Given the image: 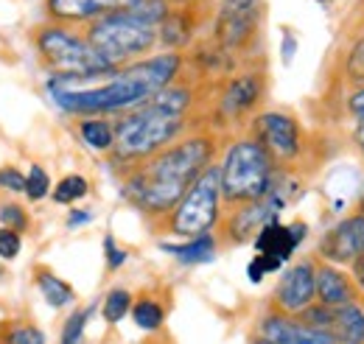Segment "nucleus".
I'll list each match as a JSON object with an SVG mask.
<instances>
[{
  "instance_id": "1",
  "label": "nucleus",
  "mask_w": 364,
  "mask_h": 344,
  "mask_svg": "<svg viewBox=\"0 0 364 344\" xmlns=\"http://www.w3.org/2000/svg\"><path fill=\"white\" fill-rule=\"evenodd\" d=\"M182 53H157L112 68L95 76H50L48 92L70 115L95 118L107 112H129L157 95L163 87L177 82L182 73Z\"/></svg>"
},
{
  "instance_id": "2",
  "label": "nucleus",
  "mask_w": 364,
  "mask_h": 344,
  "mask_svg": "<svg viewBox=\"0 0 364 344\" xmlns=\"http://www.w3.org/2000/svg\"><path fill=\"white\" fill-rule=\"evenodd\" d=\"M219 154V131L193 129L143 160L135 168L121 171V193L149 221H160L177 208L188 188L216 166Z\"/></svg>"
},
{
  "instance_id": "3",
  "label": "nucleus",
  "mask_w": 364,
  "mask_h": 344,
  "mask_svg": "<svg viewBox=\"0 0 364 344\" xmlns=\"http://www.w3.org/2000/svg\"><path fill=\"white\" fill-rule=\"evenodd\" d=\"M188 118L166 112L154 104H140L137 109H129L118 118L115 124V146L109 151L112 166L127 171L135 168L143 160L154 157L157 151H163L166 146H171L174 140H180L188 131Z\"/></svg>"
},
{
  "instance_id": "4",
  "label": "nucleus",
  "mask_w": 364,
  "mask_h": 344,
  "mask_svg": "<svg viewBox=\"0 0 364 344\" xmlns=\"http://www.w3.org/2000/svg\"><path fill=\"white\" fill-rule=\"evenodd\" d=\"M219 179H222L225 208L258 202L272 193L274 179H277V163L252 134H247L228 146L219 163Z\"/></svg>"
},
{
  "instance_id": "5",
  "label": "nucleus",
  "mask_w": 364,
  "mask_h": 344,
  "mask_svg": "<svg viewBox=\"0 0 364 344\" xmlns=\"http://www.w3.org/2000/svg\"><path fill=\"white\" fill-rule=\"evenodd\" d=\"M82 34L112 68H124L129 62L146 59L160 43V26L140 17L135 9L92 20L85 26Z\"/></svg>"
},
{
  "instance_id": "6",
  "label": "nucleus",
  "mask_w": 364,
  "mask_h": 344,
  "mask_svg": "<svg viewBox=\"0 0 364 344\" xmlns=\"http://www.w3.org/2000/svg\"><path fill=\"white\" fill-rule=\"evenodd\" d=\"M31 45L37 50L40 65L50 76H95L112 70V65L73 26H37L31 31Z\"/></svg>"
},
{
  "instance_id": "7",
  "label": "nucleus",
  "mask_w": 364,
  "mask_h": 344,
  "mask_svg": "<svg viewBox=\"0 0 364 344\" xmlns=\"http://www.w3.org/2000/svg\"><path fill=\"white\" fill-rule=\"evenodd\" d=\"M222 210H225V202H222L219 166H210L188 188V193L177 202V208L157 221V227L168 235L185 238V241L199 238V235H208L219 224Z\"/></svg>"
},
{
  "instance_id": "8",
  "label": "nucleus",
  "mask_w": 364,
  "mask_h": 344,
  "mask_svg": "<svg viewBox=\"0 0 364 344\" xmlns=\"http://www.w3.org/2000/svg\"><path fill=\"white\" fill-rule=\"evenodd\" d=\"M267 98V70L247 68L241 73H230V79L219 87L213 107V127L230 129L238 124H250Z\"/></svg>"
},
{
  "instance_id": "9",
  "label": "nucleus",
  "mask_w": 364,
  "mask_h": 344,
  "mask_svg": "<svg viewBox=\"0 0 364 344\" xmlns=\"http://www.w3.org/2000/svg\"><path fill=\"white\" fill-rule=\"evenodd\" d=\"M264 0H222L213 20V45L230 59L250 53L261 37Z\"/></svg>"
},
{
  "instance_id": "10",
  "label": "nucleus",
  "mask_w": 364,
  "mask_h": 344,
  "mask_svg": "<svg viewBox=\"0 0 364 344\" xmlns=\"http://www.w3.org/2000/svg\"><path fill=\"white\" fill-rule=\"evenodd\" d=\"M286 196L280 193V188L274 185L272 193L258 199V202H247V205H235V208H225L222 218H219V247H241L255 241V235L277 218L280 208H283Z\"/></svg>"
},
{
  "instance_id": "11",
  "label": "nucleus",
  "mask_w": 364,
  "mask_h": 344,
  "mask_svg": "<svg viewBox=\"0 0 364 344\" xmlns=\"http://www.w3.org/2000/svg\"><path fill=\"white\" fill-rule=\"evenodd\" d=\"M250 134L272 154L277 166L294 163L303 154V129L291 112L267 109L250 121Z\"/></svg>"
},
{
  "instance_id": "12",
  "label": "nucleus",
  "mask_w": 364,
  "mask_h": 344,
  "mask_svg": "<svg viewBox=\"0 0 364 344\" xmlns=\"http://www.w3.org/2000/svg\"><path fill=\"white\" fill-rule=\"evenodd\" d=\"M311 302H317V260L303 258L280 274L272 291V311L297 316Z\"/></svg>"
},
{
  "instance_id": "13",
  "label": "nucleus",
  "mask_w": 364,
  "mask_h": 344,
  "mask_svg": "<svg viewBox=\"0 0 364 344\" xmlns=\"http://www.w3.org/2000/svg\"><path fill=\"white\" fill-rule=\"evenodd\" d=\"M140 0H43L48 23L59 26H87L115 11L135 9Z\"/></svg>"
},
{
  "instance_id": "14",
  "label": "nucleus",
  "mask_w": 364,
  "mask_h": 344,
  "mask_svg": "<svg viewBox=\"0 0 364 344\" xmlns=\"http://www.w3.org/2000/svg\"><path fill=\"white\" fill-rule=\"evenodd\" d=\"M258 339L267 344H336V339L306 328L297 316H286L280 311H269L258 322Z\"/></svg>"
},
{
  "instance_id": "15",
  "label": "nucleus",
  "mask_w": 364,
  "mask_h": 344,
  "mask_svg": "<svg viewBox=\"0 0 364 344\" xmlns=\"http://www.w3.org/2000/svg\"><path fill=\"white\" fill-rule=\"evenodd\" d=\"M306 232H309V224H306V221L280 224V221L274 218V221H269V224L255 235V249H258V255H269V258L286 263V260L297 252V247L303 244Z\"/></svg>"
},
{
  "instance_id": "16",
  "label": "nucleus",
  "mask_w": 364,
  "mask_h": 344,
  "mask_svg": "<svg viewBox=\"0 0 364 344\" xmlns=\"http://www.w3.org/2000/svg\"><path fill=\"white\" fill-rule=\"evenodd\" d=\"M317 302L328 308H342V305L359 302V291L339 266L317 263Z\"/></svg>"
},
{
  "instance_id": "17",
  "label": "nucleus",
  "mask_w": 364,
  "mask_h": 344,
  "mask_svg": "<svg viewBox=\"0 0 364 344\" xmlns=\"http://www.w3.org/2000/svg\"><path fill=\"white\" fill-rule=\"evenodd\" d=\"M317 255L325 263H333V266H353V260H359L353 235H350L345 218L336 227H331L328 232H322V238L317 244Z\"/></svg>"
},
{
  "instance_id": "18",
  "label": "nucleus",
  "mask_w": 364,
  "mask_h": 344,
  "mask_svg": "<svg viewBox=\"0 0 364 344\" xmlns=\"http://www.w3.org/2000/svg\"><path fill=\"white\" fill-rule=\"evenodd\" d=\"M331 336L339 344H364V305L362 302H350V305L333 308Z\"/></svg>"
},
{
  "instance_id": "19",
  "label": "nucleus",
  "mask_w": 364,
  "mask_h": 344,
  "mask_svg": "<svg viewBox=\"0 0 364 344\" xmlns=\"http://www.w3.org/2000/svg\"><path fill=\"white\" fill-rule=\"evenodd\" d=\"M34 283H37L43 300H46L50 308H65V305H73V302H76L73 286H70L68 280H62L53 269L43 266V263L34 266Z\"/></svg>"
},
{
  "instance_id": "20",
  "label": "nucleus",
  "mask_w": 364,
  "mask_h": 344,
  "mask_svg": "<svg viewBox=\"0 0 364 344\" xmlns=\"http://www.w3.org/2000/svg\"><path fill=\"white\" fill-rule=\"evenodd\" d=\"M0 344H46V333L28 316L0 319Z\"/></svg>"
},
{
  "instance_id": "21",
  "label": "nucleus",
  "mask_w": 364,
  "mask_h": 344,
  "mask_svg": "<svg viewBox=\"0 0 364 344\" xmlns=\"http://www.w3.org/2000/svg\"><path fill=\"white\" fill-rule=\"evenodd\" d=\"M76 131H79V137L90 146L92 151L109 154L112 146H115V124L104 121L101 115H95V118H82V121L76 124Z\"/></svg>"
},
{
  "instance_id": "22",
  "label": "nucleus",
  "mask_w": 364,
  "mask_h": 344,
  "mask_svg": "<svg viewBox=\"0 0 364 344\" xmlns=\"http://www.w3.org/2000/svg\"><path fill=\"white\" fill-rule=\"evenodd\" d=\"M163 249L171 252L182 263H208L216 255L219 241L208 232V235H199V238H188L185 244H163Z\"/></svg>"
},
{
  "instance_id": "23",
  "label": "nucleus",
  "mask_w": 364,
  "mask_h": 344,
  "mask_svg": "<svg viewBox=\"0 0 364 344\" xmlns=\"http://www.w3.org/2000/svg\"><path fill=\"white\" fill-rule=\"evenodd\" d=\"M90 190V182L82 173H68L65 179L56 182V188H50V196L56 205H76L79 199H85Z\"/></svg>"
},
{
  "instance_id": "24",
  "label": "nucleus",
  "mask_w": 364,
  "mask_h": 344,
  "mask_svg": "<svg viewBox=\"0 0 364 344\" xmlns=\"http://www.w3.org/2000/svg\"><path fill=\"white\" fill-rule=\"evenodd\" d=\"M132 319H135L137 328H143V330H157L166 322V311H163V305L157 300L140 297V300L132 302Z\"/></svg>"
},
{
  "instance_id": "25",
  "label": "nucleus",
  "mask_w": 364,
  "mask_h": 344,
  "mask_svg": "<svg viewBox=\"0 0 364 344\" xmlns=\"http://www.w3.org/2000/svg\"><path fill=\"white\" fill-rule=\"evenodd\" d=\"M132 302L135 297L127 291V289H112L104 302H101V316H104V322H109V325H118L129 311H132Z\"/></svg>"
},
{
  "instance_id": "26",
  "label": "nucleus",
  "mask_w": 364,
  "mask_h": 344,
  "mask_svg": "<svg viewBox=\"0 0 364 344\" xmlns=\"http://www.w3.org/2000/svg\"><path fill=\"white\" fill-rule=\"evenodd\" d=\"M50 193V176L43 166H31V171L26 173V196L31 202H40Z\"/></svg>"
},
{
  "instance_id": "27",
  "label": "nucleus",
  "mask_w": 364,
  "mask_h": 344,
  "mask_svg": "<svg viewBox=\"0 0 364 344\" xmlns=\"http://www.w3.org/2000/svg\"><path fill=\"white\" fill-rule=\"evenodd\" d=\"M0 224L6 230H14V232H26L28 230V213L17 205V202H9L0 208Z\"/></svg>"
},
{
  "instance_id": "28",
  "label": "nucleus",
  "mask_w": 364,
  "mask_h": 344,
  "mask_svg": "<svg viewBox=\"0 0 364 344\" xmlns=\"http://www.w3.org/2000/svg\"><path fill=\"white\" fill-rule=\"evenodd\" d=\"M345 73H348V79L353 85L364 87V37L350 48L348 62H345Z\"/></svg>"
},
{
  "instance_id": "29",
  "label": "nucleus",
  "mask_w": 364,
  "mask_h": 344,
  "mask_svg": "<svg viewBox=\"0 0 364 344\" xmlns=\"http://www.w3.org/2000/svg\"><path fill=\"white\" fill-rule=\"evenodd\" d=\"M280 266H283V263L269 258V255H255V258L250 260V266H247V274H250V280H252V283H261L267 274L277 272Z\"/></svg>"
},
{
  "instance_id": "30",
  "label": "nucleus",
  "mask_w": 364,
  "mask_h": 344,
  "mask_svg": "<svg viewBox=\"0 0 364 344\" xmlns=\"http://www.w3.org/2000/svg\"><path fill=\"white\" fill-rule=\"evenodd\" d=\"M20 249H23V238H20V232L0 227V258L14 260L17 255H20Z\"/></svg>"
},
{
  "instance_id": "31",
  "label": "nucleus",
  "mask_w": 364,
  "mask_h": 344,
  "mask_svg": "<svg viewBox=\"0 0 364 344\" xmlns=\"http://www.w3.org/2000/svg\"><path fill=\"white\" fill-rule=\"evenodd\" d=\"M104 258H107V269L115 272V269H121V266L127 263V249H121V247L115 244V238L107 235V238H104Z\"/></svg>"
},
{
  "instance_id": "32",
  "label": "nucleus",
  "mask_w": 364,
  "mask_h": 344,
  "mask_svg": "<svg viewBox=\"0 0 364 344\" xmlns=\"http://www.w3.org/2000/svg\"><path fill=\"white\" fill-rule=\"evenodd\" d=\"M0 188L14 190V193H26V173H20L14 166L0 168Z\"/></svg>"
},
{
  "instance_id": "33",
  "label": "nucleus",
  "mask_w": 364,
  "mask_h": 344,
  "mask_svg": "<svg viewBox=\"0 0 364 344\" xmlns=\"http://www.w3.org/2000/svg\"><path fill=\"white\" fill-rule=\"evenodd\" d=\"M348 112L356 118V124L364 121V87H356V90L348 95Z\"/></svg>"
},
{
  "instance_id": "34",
  "label": "nucleus",
  "mask_w": 364,
  "mask_h": 344,
  "mask_svg": "<svg viewBox=\"0 0 364 344\" xmlns=\"http://www.w3.org/2000/svg\"><path fill=\"white\" fill-rule=\"evenodd\" d=\"M294 48H297L294 34L286 31V34H283V62H286V65H291V59H294Z\"/></svg>"
},
{
  "instance_id": "35",
  "label": "nucleus",
  "mask_w": 364,
  "mask_h": 344,
  "mask_svg": "<svg viewBox=\"0 0 364 344\" xmlns=\"http://www.w3.org/2000/svg\"><path fill=\"white\" fill-rule=\"evenodd\" d=\"M350 269H353V277H356V286H359V289H362L364 291V255L359 260H353V266H350Z\"/></svg>"
},
{
  "instance_id": "36",
  "label": "nucleus",
  "mask_w": 364,
  "mask_h": 344,
  "mask_svg": "<svg viewBox=\"0 0 364 344\" xmlns=\"http://www.w3.org/2000/svg\"><path fill=\"white\" fill-rule=\"evenodd\" d=\"M353 140H356L359 154L364 157V121H362V124H356V129H353Z\"/></svg>"
},
{
  "instance_id": "37",
  "label": "nucleus",
  "mask_w": 364,
  "mask_h": 344,
  "mask_svg": "<svg viewBox=\"0 0 364 344\" xmlns=\"http://www.w3.org/2000/svg\"><path fill=\"white\" fill-rule=\"evenodd\" d=\"M3 277H6V269H3V266H0V280H3Z\"/></svg>"
},
{
  "instance_id": "38",
  "label": "nucleus",
  "mask_w": 364,
  "mask_h": 344,
  "mask_svg": "<svg viewBox=\"0 0 364 344\" xmlns=\"http://www.w3.org/2000/svg\"><path fill=\"white\" fill-rule=\"evenodd\" d=\"M252 344H267V342H264V339H255V342H252Z\"/></svg>"
},
{
  "instance_id": "39",
  "label": "nucleus",
  "mask_w": 364,
  "mask_h": 344,
  "mask_svg": "<svg viewBox=\"0 0 364 344\" xmlns=\"http://www.w3.org/2000/svg\"><path fill=\"white\" fill-rule=\"evenodd\" d=\"M336 344H339V342H336Z\"/></svg>"
}]
</instances>
